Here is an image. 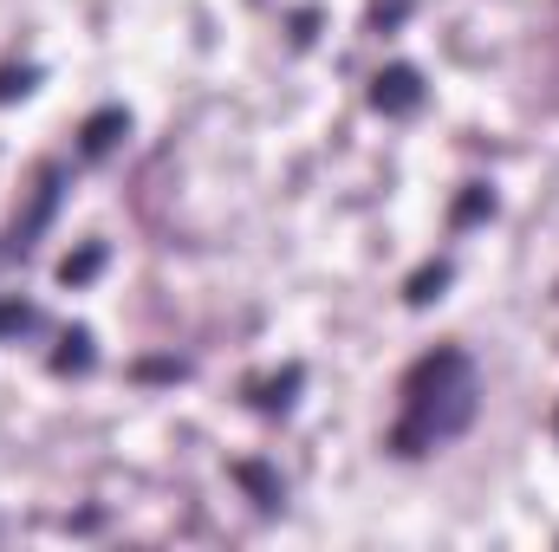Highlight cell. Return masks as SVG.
<instances>
[{
	"mask_svg": "<svg viewBox=\"0 0 559 552\" xmlns=\"http://www.w3.org/2000/svg\"><path fill=\"white\" fill-rule=\"evenodd\" d=\"M554 429H559V416H554Z\"/></svg>",
	"mask_w": 559,
	"mask_h": 552,
	"instance_id": "5bb4252c",
	"label": "cell"
},
{
	"mask_svg": "<svg viewBox=\"0 0 559 552\" xmlns=\"http://www.w3.org/2000/svg\"><path fill=\"white\" fill-rule=\"evenodd\" d=\"M411 13V0H371V33H397Z\"/></svg>",
	"mask_w": 559,
	"mask_h": 552,
	"instance_id": "7c38bea8",
	"label": "cell"
},
{
	"mask_svg": "<svg viewBox=\"0 0 559 552\" xmlns=\"http://www.w3.org/2000/svg\"><path fill=\"white\" fill-rule=\"evenodd\" d=\"M52 371H59V377H66V371H92V332H85V325L59 338V351H52Z\"/></svg>",
	"mask_w": 559,
	"mask_h": 552,
	"instance_id": "ba28073f",
	"label": "cell"
},
{
	"mask_svg": "<svg viewBox=\"0 0 559 552\" xmlns=\"http://www.w3.org/2000/svg\"><path fill=\"white\" fill-rule=\"evenodd\" d=\"M52 208H59V169L46 163V169L33 176V195H26V208H13V228H7V254H26V248L39 241V228L52 221Z\"/></svg>",
	"mask_w": 559,
	"mask_h": 552,
	"instance_id": "7a4b0ae2",
	"label": "cell"
},
{
	"mask_svg": "<svg viewBox=\"0 0 559 552\" xmlns=\"http://www.w3.org/2000/svg\"><path fill=\"white\" fill-rule=\"evenodd\" d=\"M98 267H105V248H98V241H85L79 254H66V261H59V286H85Z\"/></svg>",
	"mask_w": 559,
	"mask_h": 552,
	"instance_id": "9c48e42d",
	"label": "cell"
},
{
	"mask_svg": "<svg viewBox=\"0 0 559 552\" xmlns=\"http://www.w3.org/2000/svg\"><path fill=\"white\" fill-rule=\"evenodd\" d=\"M39 85V72L33 65H0V105H13V98H26Z\"/></svg>",
	"mask_w": 559,
	"mask_h": 552,
	"instance_id": "8fae6325",
	"label": "cell"
},
{
	"mask_svg": "<svg viewBox=\"0 0 559 552\" xmlns=\"http://www.w3.org/2000/svg\"><path fill=\"white\" fill-rule=\"evenodd\" d=\"M235 481L254 494V507H280V501H286L280 475H274V468H261V461H235Z\"/></svg>",
	"mask_w": 559,
	"mask_h": 552,
	"instance_id": "5b68a950",
	"label": "cell"
},
{
	"mask_svg": "<svg viewBox=\"0 0 559 552\" xmlns=\"http://www.w3.org/2000/svg\"><path fill=\"white\" fill-rule=\"evenodd\" d=\"M299 384H306V371H299V364H286L280 377H267V384H254V404H261V410H286Z\"/></svg>",
	"mask_w": 559,
	"mask_h": 552,
	"instance_id": "8992f818",
	"label": "cell"
},
{
	"mask_svg": "<svg viewBox=\"0 0 559 552\" xmlns=\"http://www.w3.org/2000/svg\"><path fill=\"white\" fill-rule=\"evenodd\" d=\"M39 325V312L33 305H20V299H0V332H33Z\"/></svg>",
	"mask_w": 559,
	"mask_h": 552,
	"instance_id": "4fadbf2b",
	"label": "cell"
},
{
	"mask_svg": "<svg viewBox=\"0 0 559 552\" xmlns=\"http://www.w3.org/2000/svg\"><path fill=\"white\" fill-rule=\"evenodd\" d=\"M124 131H131V111H124V105H105V111H92V118H85L79 149H85V156H111V149L124 143Z\"/></svg>",
	"mask_w": 559,
	"mask_h": 552,
	"instance_id": "277c9868",
	"label": "cell"
},
{
	"mask_svg": "<svg viewBox=\"0 0 559 552\" xmlns=\"http://www.w3.org/2000/svg\"><path fill=\"white\" fill-rule=\"evenodd\" d=\"M423 105V72L417 65H384L378 79H371V111H384V118H411Z\"/></svg>",
	"mask_w": 559,
	"mask_h": 552,
	"instance_id": "3957f363",
	"label": "cell"
},
{
	"mask_svg": "<svg viewBox=\"0 0 559 552\" xmlns=\"http://www.w3.org/2000/svg\"><path fill=\"white\" fill-rule=\"evenodd\" d=\"M397 422H391V455H429L442 442H455L468 422H475V404H481V384H475V364L468 351L455 345H436L429 358H417L404 371V391H397Z\"/></svg>",
	"mask_w": 559,
	"mask_h": 552,
	"instance_id": "6da1fadb",
	"label": "cell"
},
{
	"mask_svg": "<svg viewBox=\"0 0 559 552\" xmlns=\"http://www.w3.org/2000/svg\"><path fill=\"white\" fill-rule=\"evenodd\" d=\"M442 286H449V261H423L417 274H411V286H404V299L429 305V299H442Z\"/></svg>",
	"mask_w": 559,
	"mask_h": 552,
	"instance_id": "52a82bcc",
	"label": "cell"
},
{
	"mask_svg": "<svg viewBox=\"0 0 559 552\" xmlns=\"http://www.w3.org/2000/svg\"><path fill=\"white\" fill-rule=\"evenodd\" d=\"M495 215V195L481 189V182H468L462 195H455V228H468V221H488Z\"/></svg>",
	"mask_w": 559,
	"mask_h": 552,
	"instance_id": "30bf717a",
	"label": "cell"
}]
</instances>
